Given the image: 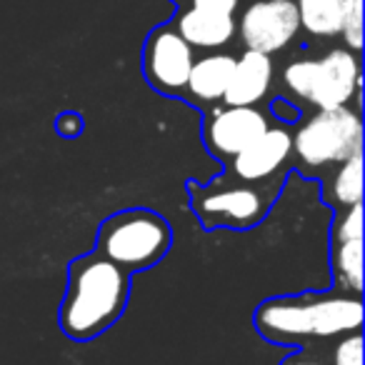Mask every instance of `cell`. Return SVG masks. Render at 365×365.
I'll list each match as a JSON object with an SVG mask.
<instances>
[{"mask_svg":"<svg viewBox=\"0 0 365 365\" xmlns=\"http://www.w3.org/2000/svg\"><path fill=\"white\" fill-rule=\"evenodd\" d=\"M338 36H343L348 51L360 53V48H363V0H358V3L350 8L348 16L343 18Z\"/></svg>","mask_w":365,"mask_h":365,"instance_id":"ffe728a7","label":"cell"},{"mask_svg":"<svg viewBox=\"0 0 365 365\" xmlns=\"http://www.w3.org/2000/svg\"><path fill=\"white\" fill-rule=\"evenodd\" d=\"M293 133V153L310 170L330 168L363 153V118L350 106L318 108L310 118L298 120Z\"/></svg>","mask_w":365,"mask_h":365,"instance_id":"5b68a950","label":"cell"},{"mask_svg":"<svg viewBox=\"0 0 365 365\" xmlns=\"http://www.w3.org/2000/svg\"><path fill=\"white\" fill-rule=\"evenodd\" d=\"M333 288L343 293H363V238L330 240Z\"/></svg>","mask_w":365,"mask_h":365,"instance_id":"5bb4252c","label":"cell"},{"mask_svg":"<svg viewBox=\"0 0 365 365\" xmlns=\"http://www.w3.org/2000/svg\"><path fill=\"white\" fill-rule=\"evenodd\" d=\"M270 113H273L280 123H285V125H295V123L300 120V108L293 106L290 101H285V98H275V101L270 103Z\"/></svg>","mask_w":365,"mask_h":365,"instance_id":"44dd1931","label":"cell"},{"mask_svg":"<svg viewBox=\"0 0 365 365\" xmlns=\"http://www.w3.org/2000/svg\"><path fill=\"white\" fill-rule=\"evenodd\" d=\"M293 155V133L285 128H265L253 143L230 158L228 175L243 182H258L278 175Z\"/></svg>","mask_w":365,"mask_h":365,"instance_id":"30bf717a","label":"cell"},{"mask_svg":"<svg viewBox=\"0 0 365 365\" xmlns=\"http://www.w3.org/2000/svg\"><path fill=\"white\" fill-rule=\"evenodd\" d=\"M313 73H315V61L313 58H300V61H293L285 66L283 71V83L288 86V91L293 96L308 101L310 86H313Z\"/></svg>","mask_w":365,"mask_h":365,"instance_id":"e0dca14e","label":"cell"},{"mask_svg":"<svg viewBox=\"0 0 365 365\" xmlns=\"http://www.w3.org/2000/svg\"><path fill=\"white\" fill-rule=\"evenodd\" d=\"M235 28L240 31L245 51L273 56L290 46L300 31L295 0H255L243 11Z\"/></svg>","mask_w":365,"mask_h":365,"instance_id":"52a82bcc","label":"cell"},{"mask_svg":"<svg viewBox=\"0 0 365 365\" xmlns=\"http://www.w3.org/2000/svg\"><path fill=\"white\" fill-rule=\"evenodd\" d=\"M360 93V61L358 53L348 48H335L315 61L313 86L308 103L315 108L348 106Z\"/></svg>","mask_w":365,"mask_h":365,"instance_id":"9c48e42d","label":"cell"},{"mask_svg":"<svg viewBox=\"0 0 365 365\" xmlns=\"http://www.w3.org/2000/svg\"><path fill=\"white\" fill-rule=\"evenodd\" d=\"M190 3H193V8L218 13V16H235L240 6V0H190Z\"/></svg>","mask_w":365,"mask_h":365,"instance_id":"7402d4cb","label":"cell"},{"mask_svg":"<svg viewBox=\"0 0 365 365\" xmlns=\"http://www.w3.org/2000/svg\"><path fill=\"white\" fill-rule=\"evenodd\" d=\"M330 365H363V335L360 330L338 335V343L330 353Z\"/></svg>","mask_w":365,"mask_h":365,"instance_id":"d6986e66","label":"cell"},{"mask_svg":"<svg viewBox=\"0 0 365 365\" xmlns=\"http://www.w3.org/2000/svg\"><path fill=\"white\" fill-rule=\"evenodd\" d=\"M175 31L180 33V38L188 43L190 48L213 51V48L228 46L238 28H235L233 16H218V13L200 11V8L190 6L178 13Z\"/></svg>","mask_w":365,"mask_h":365,"instance_id":"7c38bea8","label":"cell"},{"mask_svg":"<svg viewBox=\"0 0 365 365\" xmlns=\"http://www.w3.org/2000/svg\"><path fill=\"white\" fill-rule=\"evenodd\" d=\"M323 198H328L335 210L363 203V153L338 163L328 190H323Z\"/></svg>","mask_w":365,"mask_h":365,"instance_id":"9a60e30c","label":"cell"},{"mask_svg":"<svg viewBox=\"0 0 365 365\" xmlns=\"http://www.w3.org/2000/svg\"><path fill=\"white\" fill-rule=\"evenodd\" d=\"M268 118L255 106L210 108L203 120V143L218 160H230L268 128Z\"/></svg>","mask_w":365,"mask_h":365,"instance_id":"ba28073f","label":"cell"},{"mask_svg":"<svg viewBox=\"0 0 365 365\" xmlns=\"http://www.w3.org/2000/svg\"><path fill=\"white\" fill-rule=\"evenodd\" d=\"M358 0H333V6H335V11H338V16H340V23H343V18L350 13V8L355 6Z\"/></svg>","mask_w":365,"mask_h":365,"instance_id":"d4e9b609","label":"cell"},{"mask_svg":"<svg viewBox=\"0 0 365 365\" xmlns=\"http://www.w3.org/2000/svg\"><path fill=\"white\" fill-rule=\"evenodd\" d=\"M233 66L235 58L228 56V53H210V56L200 58L190 68L185 93L193 101L208 103V106L223 101L225 88H228L230 76H233Z\"/></svg>","mask_w":365,"mask_h":365,"instance_id":"4fadbf2b","label":"cell"},{"mask_svg":"<svg viewBox=\"0 0 365 365\" xmlns=\"http://www.w3.org/2000/svg\"><path fill=\"white\" fill-rule=\"evenodd\" d=\"M56 128L63 138H78L83 133V118L78 113H63L56 120Z\"/></svg>","mask_w":365,"mask_h":365,"instance_id":"603a6c76","label":"cell"},{"mask_svg":"<svg viewBox=\"0 0 365 365\" xmlns=\"http://www.w3.org/2000/svg\"><path fill=\"white\" fill-rule=\"evenodd\" d=\"M288 170L258 182H243L228 173L213 178L208 185L190 180V208L205 230H250L265 220L285 185Z\"/></svg>","mask_w":365,"mask_h":365,"instance_id":"3957f363","label":"cell"},{"mask_svg":"<svg viewBox=\"0 0 365 365\" xmlns=\"http://www.w3.org/2000/svg\"><path fill=\"white\" fill-rule=\"evenodd\" d=\"M195 63L193 48L170 26H160L148 36L143 48V76L163 96H182Z\"/></svg>","mask_w":365,"mask_h":365,"instance_id":"8992f818","label":"cell"},{"mask_svg":"<svg viewBox=\"0 0 365 365\" xmlns=\"http://www.w3.org/2000/svg\"><path fill=\"white\" fill-rule=\"evenodd\" d=\"M175 3H190V0H175Z\"/></svg>","mask_w":365,"mask_h":365,"instance_id":"484cf974","label":"cell"},{"mask_svg":"<svg viewBox=\"0 0 365 365\" xmlns=\"http://www.w3.org/2000/svg\"><path fill=\"white\" fill-rule=\"evenodd\" d=\"M300 28L318 38H333L340 33V16L333 0H295Z\"/></svg>","mask_w":365,"mask_h":365,"instance_id":"2e32d148","label":"cell"},{"mask_svg":"<svg viewBox=\"0 0 365 365\" xmlns=\"http://www.w3.org/2000/svg\"><path fill=\"white\" fill-rule=\"evenodd\" d=\"M128 270L101 253H86L68 265V288L63 293L58 325L76 343L101 338L118 323L130 300Z\"/></svg>","mask_w":365,"mask_h":365,"instance_id":"6da1fadb","label":"cell"},{"mask_svg":"<svg viewBox=\"0 0 365 365\" xmlns=\"http://www.w3.org/2000/svg\"><path fill=\"white\" fill-rule=\"evenodd\" d=\"M253 325L260 338L275 345H293L300 340H330L363 325L360 295L328 290V293L273 295L258 303Z\"/></svg>","mask_w":365,"mask_h":365,"instance_id":"7a4b0ae2","label":"cell"},{"mask_svg":"<svg viewBox=\"0 0 365 365\" xmlns=\"http://www.w3.org/2000/svg\"><path fill=\"white\" fill-rule=\"evenodd\" d=\"M363 238V203L348 205L335 213V223L330 228V240Z\"/></svg>","mask_w":365,"mask_h":365,"instance_id":"ac0fdd59","label":"cell"},{"mask_svg":"<svg viewBox=\"0 0 365 365\" xmlns=\"http://www.w3.org/2000/svg\"><path fill=\"white\" fill-rule=\"evenodd\" d=\"M273 86V58L258 51H245L235 58L233 76L225 88V106H258Z\"/></svg>","mask_w":365,"mask_h":365,"instance_id":"8fae6325","label":"cell"},{"mask_svg":"<svg viewBox=\"0 0 365 365\" xmlns=\"http://www.w3.org/2000/svg\"><path fill=\"white\" fill-rule=\"evenodd\" d=\"M280 365H330V363H328V360H323V358H318L313 350L303 348V350H298V353L283 358V360H280Z\"/></svg>","mask_w":365,"mask_h":365,"instance_id":"cb8c5ba5","label":"cell"},{"mask_svg":"<svg viewBox=\"0 0 365 365\" xmlns=\"http://www.w3.org/2000/svg\"><path fill=\"white\" fill-rule=\"evenodd\" d=\"M173 228L150 208H128L101 223L96 253L106 255L130 275L150 270L170 253Z\"/></svg>","mask_w":365,"mask_h":365,"instance_id":"277c9868","label":"cell"}]
</instances>
